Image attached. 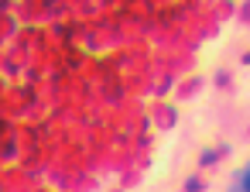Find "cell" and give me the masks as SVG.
<instances>
[{"label":"cell","instance_id":"cell-1","mask_svg":"<svg viewBox=\"0 0 250 192\" xmlns=\"http://www.w3.org/2000/svg\"><path fill=\"white\" fill-rule=\"evenodd\" d=\"M199 189H202L199 178H188V182H185V192H199Z\"/></svg>","mask_w":250,"mask_h":192},{"label":"cell","instance_id":"cell-2","mask_svg":"<svg viewBox=\"0 0 250 192\" xmlns=\"http://www.w3.org/2000/svg\"><path fill=\"white\" fill-rule=\"evenodd\" d=\"M240 185H243V192H250V168L243 171V178H240Z\"/></svg>","mask_w":250,"mask_h":192},{"label":"cell","instance_id":"cell-3","mask_svg":"<svg viewBox=\"0 0 250 192\" xmlns=\"http://www.w3.org/2000/svg\"><path fill=\"white\" fill-rule=\"evenodd\" d=\"M247 168H250V161H247Z\"/></svg>","mask_w":250,"mask_h":192}]
</instances>
